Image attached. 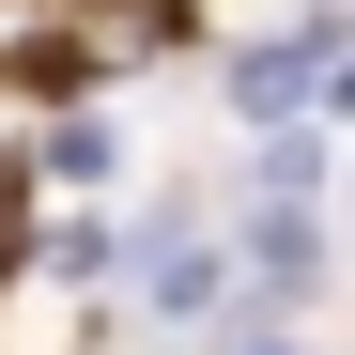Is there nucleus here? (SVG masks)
<instances>
[{"instance_id":"1","label":"nucleus","mask_w":355,"mask_h":355,"mask_svg":"<svg viewBox=\"0 0 355 355\" xmlns=\"http://www.w3.org/2000/svg\"><path fill=\"white\" fill-rule=\"evenodd\" d=\"M248 248H263V278H278V293H293V278H309V263H324V248H309V216H263V232H248Z\"/></svg>"},{"instance_id":"2","label":"nucleus","mask_w":355,"mask_h":355,"mask_svg":"<svg viewBox=\"0 0 355 355\" xmlns=\"http://www.w3.org/2000/svg\"><path fill=\"white\" fill-rule=\"evenodd\" d=\"M216 293V248H155V309H201Z\"/></svg>"},{"instance_id":"3","label":"nucleus","mask_w":355,"mask_h":355,"mask_svg":"<svg viewBox=\"0 0 355 355\" xmlns=\"http://www.w3.org/2000/svg\"><path fill=\"white\" fill-rule=\"evenodd\" d=\"M340 108H355V62H340Z\"/></svg>"},{"instance_id":"4","label":"nucleus","mask_w":355,"mask_h":355,"mask_svg":"<svg viewBox=\"0 0 355 355\" xmlns=\"http://www.w3.org/2000/svg\"><path fill=\"white\" fill-rule=\"evenodd\" d=\"M248 355H293V340H248Z\"/></svg>"}]
</instances>
